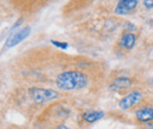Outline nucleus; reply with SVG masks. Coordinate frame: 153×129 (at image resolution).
Instances as JSON below:
<instances>
[{"instance_id":"7","label":"nucleus","mask_w":153,"mask_h":129,"mask_svg":"<svg viewBox=\"0 0 153 129\" xmlns=\"http://www.w3.org/2000/svg\"><path fill=\"white\" fill-rule=\"evenodd\" d=\"M135 116L141 122L153 121V108H141V109L137 111Z\"/></svg>"},{"instance_id":"12","label":"nucleus","mask_w":153,"mask_h":129,"mask_svg":"<svg viewBox=\"0 0 153 129\" xmlns=\"http://www.w3.org/2000/svg\"><path fill=\"white\" fill-rule=\"evenodd\" d=\"M145 129H153V123H147L145 126Z\"/></svg>"},{"instance_id":"10","label":"nucleus","mask_w":153,"mask_h":129,"mask_svg":"<svg viewBox=\"0 0 153 129\" xmlns=\"http://www.w3.org/2000/svg\"><path fill=\"white\" fill-rule=\"evenodd\" d=\"M144 6L146 8H153V0H144Z\"/></svg>"},{"instance_id":"3","label":"nucleus","mask_w":153,"mask_h":129,"mask_svg":"<svg viewBox=\"0 0 153 129\" xmlns=\"http://www.w3.org/2000/svg\"><path fill=\"white\" fill-rule=\"evenodd\" d=\"M143 95L141 93L138 91H132L131 93H128L126 96H124L120 101H119V107L123 111H127L130 108H132L134 105H137L140 100H141Z\"/></svg>"},{"instance_id":"6","label":"nucleus","mask_w":153,"mask_h":129,"mask_svg":"<svg viewBox=\"0 0 153 129\" xmlns=\"http://www.w3.org/2000/svg\"><path fill=\"white\" fill-rule=\"evenodd\" d=\"M131 80L128 77H119V79H115L114 81L112 82V85L110 86V88L114 92H119V91H124V89H127L130 86H131Z\"/></svg>"},{"instance_id":"1","label":"nucleus","mask_w":153,"mask_h":129,"mask_svg":"<svg viewBox=\"0 0 153 129\" xmlns=\"http://www.w3.org/2000/svg\"><path fill=\"white\" fill-rule=\"evenodd\" d=\"M88 82L87 76L81 72L68 71L59 74L57 77V87L62 91H76L84 88Z\"/></svg>"},{"instance_id":"8","label":"nucleus","mask_w":153,"mask_h":129,"mask_svg":"<svg viewBox=\"0 0 153 129\" xmlns=\"http://www.w3.org/2000/svg\"><path fill=\"white\" fill-rule=\"evenodd\" d=\"M104 117V111H86L82 114V119L86 121V122H96L98 120L102 119Z\"/></svg>"},{"instance_id":"5","label":"nucleus","mask_w":153,"mask_h":129,"mask_svg":"<svg viewBox=\"0 0 153 129\" xmlns=\"http://www.w3.org/2000/svg\"><path fill=\"white\" fill-rule=\"evenodd\" d=\"M137 6H138V0H119L114 12L119 15H124L132 12Z\"/></svg>"},{"instance_id":"4","label":"nucleus","mask_w":153,"mask_h":129,"mask_svg":"<svg viewBox=\"0 0 153 129\" xmlns=\"http://www.w3.org/2000/svg\"><path fill=\"white\" fill-rule=\"evenodd\" d=\"M30 33H31V27H25V28L20 29L18 32L11 34L10 37L7 38V40H6V47L11 48V47L20 43L22 40H25L26 38L30 35Z\"/></svg>"},{"instance_id":"13","label":"nucleus","mask_w":153,"mask_h":129,"mask_svg":"<svg viewBox=\"0 0 153 129\" xmlns=\"http://www.w3.org/2000/svg\"><path fill=\"white\" fill-rule=\"evenodd\" d=\"M54 129H70V128L66 127V126H64V125H61V126H58L57 128H54Z\"/></svg>"},{"instance_id":"9","label":"nucleus","mask_w":153,"mask_h":129,"mask_svg":"<svg viewBox=\"0 0 153 129\" xmlns=\"http://www.w3.org/2000/svg\"><path fill=\"white\" fill-rule=\"evenodd\" d=\"M134 43H135V35L132 33H125L120 39V46H123L124 48L131 49Z\"/></svg>"},{"instance_id":"11","label":"nucleus","mask_w":153,"mask_h":129,"mask_svg":"<svg viewBox=\"0 0 153 129\" xmlns=\"http://www.w3.org/2000/svg\"><path fill=\"white\" fill-rule=\"evenodd\" d=\"M52 43L53 45H56L58 47H60V48H66L67 47V43L66 42H58V41H52Z\"/></svg>"},{"instance_id":"2","label":"nucleus","mask_w":153,"mask_h":129,"mask_svg":"<svg viewBox=\"0 0 153 129\" xmlns=\"http://www.w3.org/2000/svg\"><path fill=\"white\" fill-rule=\"evenodd\" d=\"M31 97L37 103H44L48 102L51 100H56L59 94L53 89H45V88H32L30 91Z\"/></svg>"}]
</instances>
